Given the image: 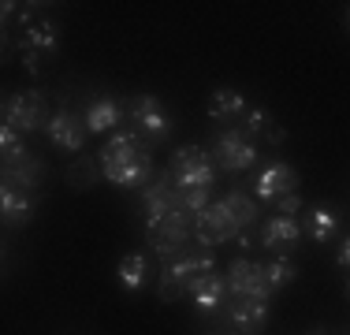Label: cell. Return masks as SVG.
<instances>
[{
	"mask_svg": "<svg viewBox=\"0 0 350 335\" xmlns=\"http://www.w3.org/2000/svg\"><path fill=\"white\" fill-rule=\"evenodd\" d=\"M19 56H23V67H27L30 75H38V71H41V67H38V56H34V53H19Z\"/></svg>",
	"mask_w": 350,
	"mask_h": 335,
	"instance_id": "4316f807",
	"label": "cell"
},
{
	"mask_svg": "<svg viewBox=\"0 0 350 335\" xmlns=\"http://www.w3.org/2000/svg\"><path fill=\"white\" fill-rule=\"evenodd\" d=\"M298 239H302V228H298L295 216H269V220L261 224V246L272 250V254H287V250L298 246Z\"/></svg>",
	"mask_w": 350,
	"mask_h": 335,
	"instance_id": "8fae6325",
	"label": "cell"
},
{
	"mask_svg": "<svg viewBox=\"0 0 350 335\" xmlns=\"http://www.w3.org/2000/svg\"><path fill=\"white\" fill-rule=\"evenodd\" d=\"M101 179H108L112 187H138L153 175V161H149V146L142 142L138 131H120L101 146L97 157Z\"/></svg>",
	"mask_w": 350,
	"mask_h": 335,
	"instance_id": "6da1fadb",
	"label": "cell"
},
{
	"mask_svg": "<svg viewBox=\"0 0 350 335\" xmlns=\"http://www.w3.org/2000/svg\"><path fill=\"white\" fill-rule=\"evenodd\" d=\"M175 209V190H172V175L157 179L153 187L142 190V216H146V231H161V224L172 216Z\"/></svg>",
	"mask_w": 350,
	"mask_h": 335,
	"instance_id": "9c48e42d",
	"label": "cell"
},
{
	"mask_svg": "<svg viewBox=\"0 0 350 335\" xmlns=\"http://www.w3.org/2000/svg\"><path fill=\"white\" fill-rule=\"evenodd\" d=\"M310 335H324V332H310Z\"/></svg>",
	"mask_w": 350,
	"mask_h": 335,
	"instance_id": "83f0119b",
	"label": "cell"
},
{
	"mask_svg": "<svg viewBox=\"0 0 350 335\" xmlns=\"http://www.w3.org/2000/svg\"><path fill=\"white\" fill-rule=\"evenodd\" d=\"M116 276H120V287L123 291H142L149 280V261L142 254H127L120 261V268H116Z\"/></svg>",
	"mask_w": 350,
	"mask_h": 335,
	"instance_id": "ffe728a7",
	"label": "cell"
},
{
	"mask_svg": "<svg viewBox=\"0 0 350 335\" xmlns=\"http://www.w3.org/2000/svg\"><path fill=\"white\" fill-rule=\"evenodd\" d=\"M269 321V302H254V298H239V306H231V324L243 335L257 332Z\"/></svg>",
	"mask_w": 350,
	"mask_h": 335,
	"instance_id": "2e32d148",
	"label": "cell"
},
{
	"mask_svg": "<svg viewBox=\"0 0 350 335\" xmlns=\"http://www.w3.org/2000/svg\"><path fill=\"white\" fill-rule=\"evenodd\" d=\"M216 161H220L224 172H246V168L257 164V146L246 138V134L239 131H228L216 138Z\"/></svg>",
	"mask_w": 350,
	"mask_h": 335,
	"instance_id": "ba28073f",
	"label": "cell"
},
{
	"mask_svg": "<svg viewBox=\"0 0 350 335\" xmlns=\"http://www.w3.org/2000/svg\"><path fill=\"white\" fill-rule=\"evenodd\" d=\"M0 213H4L8 224H27L34 216V198L27 190H15L4 183V190H0Z\"/></svg>",
	"mask_w": 350,
	"mask_h": 335,
	"instance_id": "9a60e30c",
	"label": "cell"
},
{
	"mask_svg": "<svg viewBox=\"0 0 350 335\" xmlns=\"http://www.w3.org/2000/svg\"><path fill=\"white\" fill-rule=\"evenodd\" d=\"M224 280H228L231 295H239V298H254V302L272 298V287H269V280H265V265H254V261H246V257L231 261Z\"/></svg>",
	"mask_w": 350,
	"mask_h": 335,
	"instance_id": "5b68a950",
	"label": "cell"
},
{
	"mask_svg": "<svg viewBox=\"0 0 350 335\" xmlns=\"http://www.w3.org/2000/svg\"><path fill=\"white\" fill-rule=\"evenodd\" d=\"M336 231H339V213H336V209H332V205L310 209V216H306V234H310L313 242H328Z\"/></svg>",
	"mask_w": 350,
	"mask_h": 335,
	"instance_id": "e0dca14e",
	"label": "cell"
},
{
	"mask_svg": "<svg viewBox=\"0 0 350 335\" xmlns=\"http://www.w3.org/2000/svg\"><path fill=\"white\" fill-rule=\"evenodd\" d=\"M336 261H339V268H350V234L343 242H339V254H336Z\"/></svg>",
	"mask_w": 350,
	"mask_h": 335,
	"instance_id": "484cf974",
	"label": "cell"
},
{
	"mask_svg": "<svg viewBox=\"0 0 350 335\" xmlns=\"http://www.w3.org/2000/svg\"><path fill=\"white\" fill-rule=\"evenodd\" d=\"M68 175H71V183H94L101 172H94V168H82V164H75Z\"/></svg>",
	"mask_w": 350,
	"mask_h": 335,
	"instance_id": "d4e9b609",
	"label": "cell"
},
{
	"mask_svg": "<svg viewBox=\"0 0 350 335\" xmlns=\"http://www.w3.org/2000/svg\"><path fill=\"white\" fill-rule=\"evenodd\" d=\"M45 134L53 146L68 149V153H82V146H86V131H82V120L71 112H56L53 120L45 123Z\"/></svg>",
	"mask_w": 350,
	"mask_h": 335,
	"instance_id": "7c38bea8",
	"label": "cell"
},
{
	"mask_svg": "<svg viewBox=\"0 0 350 335\" xmlns=\"http://www.w3.org/2000/svg\"><path fill=\"white\" fill-rule=\"evenodd\" d=\"M246 131L250 134H265L269 142H283V131L276 127V120H272V112H265V108H254V112H246Z\"/></svg>",
	"mask_w": 350,
	"mask_h": 335,
	"instance_id": "7402d4cb",
	"label": "cell"
},
{
	"mask_svg": "<svg viewBox=\"0 0 350 335\" xmlns=\"http://www.w3.org/2000/svg\"><path fill=\"white\" fill-rule=\"evenodd\" d=\"M60 49V34H56L53 23H34V27L23 30L19 38V53H56Z\"/></svg>",
	"mask_w": 350,
	"mask_h": 335,
	"instance_id": "5bb4252c",
	"label": "cell"
},
{
	"mask_svg": "<svg viewBox=\"0 0 350 335\" xmlns=\"http://www.w3.org/2000/svg\"><path fill=\"white\" fill-rule=\"evenodd\" d=\"M298 209H302V198H298V194H283V198L276 201V213H280V216H295Z\"/></svg>",
	"mask_w": 350,
	"mask_h": 335,
	"instance_id": "cb8c5ba5",
	"label": "cell"
},
{
	"mask_svg": "<svg viewBox=\"0 0 350 335\" xmlns=\"http://www.w3.org/2000/svg\"><path fill=\"white\" fill-rule=\"evenodd\" d=\"M168 175H172L175 190H209L216 183V161L198 146H183L179 153L172 157Z\"/></svg>",
	"mask_w": 350,
	"mask_h": 335,
	"instance_id": "3957f363",
	"label": "cell"
},
{
	"mask_svg": "<svg viewBox=\"0 0 350 335\" xmlns=\"http://www.w3.org/2000/svg\"><path fill=\"white\" fill-rule=\"evenodd\" d=\"M131 120H135L142 138H149V142H164L172 134L168 112L161 108V97H153V94H142L131 100Z\"/></svg>",
	"mask_w": 350,
	"mask_h": 335,
	"instance_id": "8992f818",
	"label": "cell"
},
{
	"mask_svg": "<svg viewBox=\"0 0 350 335\" xmlns=\"http://www.w3.org/2000/svg\"><path fill=\"white\" fill-rule=\"evenodd\" d=\"M224 291H228V280L216 276V272H209V276H198V280L190 283L187 295L194 298V306L202 309V313H213V309L224 302Z\"/></svg>",
	"mask_w": 350,
	"mask_h": 335,
	"instance_id": "4fadbf2b",
	"label": "cell"
},
{
	"mask_svg": "<svg viewBox=\"0 0 350 335\" xmlns=\"http://www.w3.org/2000/svg\"><path fill=\"white\" fill-rule=\"evenodd\" d=\"M213 268H216L213 250H194V254H183V257H175V261H164L157 295H161V302H175L179 295H187L198 276H209Z\"/></svg>",
	"mask_w": 350,
	"mask_h": 335,
	"instance_id": "7a4b0ae2",
	"label": "cell"
},
{
	"mask_svg": "<svg viewBox=\"0 0 350 335\" xmlns=\"http://www.w3.org/2000/svg\"><path fill=\"white\" fill-rule=\"evenodd\" d=\"M246 112V97L243 90H231V86H220L209 100V116L213 120H231V116H243Z\"/></svg>",
	"mask_w": 350,
	"mask_h": 335,
	"instance_id": "d6986e66",
	"label": "cell"
},
{
	"mask_svg": "<svg viewBox=\"0 0 350 335\" xmlns=\"http://www.w3.org/2000/svg\"><path fill=\"white\" fill-rule=\"evenodd\" d=\"M295 183H298V175L291 172L283 161H276V164H269V168H261V172H257L254 194L261 198V201H280L283 194H295Z\"/></svg>",
	"mask_w": 350,
	"mask_h": 335,
	"instance_id": "30bf717a",
	"label": "cell"
},
{
	"mask_svg": "<svg viewBox=\"0 0 350 335\" xmlns=\"http://www.w3.org/2000/svg\"><path fill=\"white\" fill-rule=\"evenodd\" d=\"M224 205H228V213H231V220H235V228H239V234L243 231H250L257 224V205H254V198H246L243 190H231V194H224ZM235 234V239H239Z\"/></svg>",
	"mask_w": 350,
	"mask_h": 335,
	"instance_id": "ac0fdd59",
	"label": "cell"
},
{
	"mask_svg": "<svg viewBox=\"0 0 350 335\" xmlns=\"http://www.w3.org/2000/svg\"><path fill=\"white\" fill-rule=\"evenodd\" d=\"M265 280H269V287H272V291H280V287H287V283H295V280H298V268L291 265L287 257H276V261L265 265Z\"/></svg>",
	"mask_w": 350,
	"mask_h": 335,
	"instance_id": "603a6c76",
	"label": "cell"
},
{
	"mask_svg": "<svg viewBox=\"0 0 350 335\" xmlns=\"http://www.w3.org/2000/svg\"><path fill=\"white\" fill-rule=\"evenodd\" d=\"M235 234H239V228H235V220H231V213H228V205H224V198L213 201L205 213L194 216V239H198V246H205V250L220 246V242L235 239Z\"/></svg>",
	"mask_w": 350,
	"mask_h": 335,
	"instance_id": "277c9868",
	"label": "cell"
},
{
	"mask_svg": "<svg viewBox=\"0 0 350 335\" xmlns=\"http://www.w3.org/2000/svg\"><path fill=\"white\" fill-rule=\"evenodd\" d=\"M347 23H350V12H347Z\"/></svg>",
	"mask_w": 350,
	"mask_h": 335,
	"instance_id": "f1b7e54d",
	"label": "cell"
},
{
	"mask_svg": "<svg viewBox=\"0 0 350 335\" xmlns=\"http://www.w3.org/2000/svg\"><path fill=\"white\" fill-rule=\"evenodd\" d=\"M116 123H120V105H116V100H94V105L86 108V131L108 134Z\"/></svg>",
	"mask_w": 350,
	"mask_h": 335,
	"instance_id": "44dd1931",
	"label": "cell"
},
{
	"mask_svg": "<svg viewBox=\"0 0 350 335\" xmlns=\"http://www.w3.org/2000/svg\"><path fill=\"white\" fill-rule=\"evenodd\" d=\"M41 116H45V100H41V94H34V90H27V94H12L4 100V123L15 127L19 134L38 131Z\"/></svg>",
	"mask_w": 350,
	"mask_h": 335,
	"instance_id": "52a82bcc",
	"label": "cell"
}]
</instances>
